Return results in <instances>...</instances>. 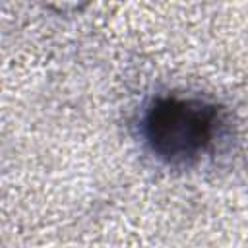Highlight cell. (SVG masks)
Wrapping results in <instances>:
<instances>
[{
	"label": "cell",
	"instance_id": "obj_1",
	"mask_svg": "<svg viewBox=\"0 0 248 248\" xmlns=\"http://www.w3.org/2000/svg\"><path fill=\"white\" fill-rule=\"evenodd\" d=\"M221 124L217 105L198 97L167 95L151 101L141 130L157 159L167 165H190L215 143Z\"/></svg>",
	"mask_w": 248,
	"mask_h": 248
}]
</instances>
